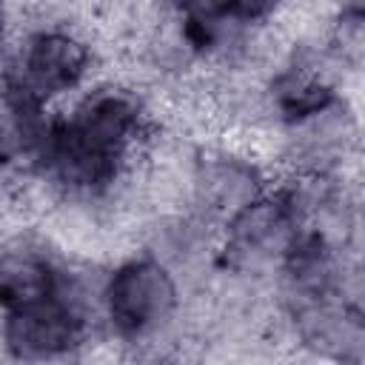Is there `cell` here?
<instances>
[{
    "instance_id": "6da1fadb",
    "label": "cell",
    "mask_w": 365,
    "mask_h": 365,
    "mask_svg": "<svg viewBox=\"0 0 365 365\" xmlns=\"http://www.w3.org/2000/svg\"><path fill=\"white\" fill-rule=\"evenodd\" d=\"M185 282L143 248L125 251L106 268L103 334L123 348L148 351L185 342Z\"/></svg>"
},
{
    "instance_id": "7a4b0ae2",
    "label": "cell",
    "mask_w": 365,
    "mask_h": 365,
    "mask_svg": "<svg viewBox=\"0 0 365 365\" xmlns=\"http://www.w3.org/2000/svg\"><path fill=\"white\" fill-rule=\"evenodd\" d=\"M100 37L88 23H20L9 34L3 86L63 106L94 83Z\"/></svg>"
},
{
    "instance_id": "3957f363",
    "label": "cell",
    "mask_w": 365,
    "mask_h": 365,
    "mask_svg": "<svg viewBox=\"0 0 365 365\" xmlns=\"http://www.w3.org/2000/svg\"><path fill=\"white\" fill-rule=\"evenodd\" d=\"M299 220L277 182L220 225L217 265L234 274L274 279L282 257L299 234Z\"/></svg>"
},
{
    "instance_id": "277c9868",
    "label": "cell",
    "mask_w": 365,
    "mask_h": 365,
    "mask_svg": "<svg viewBox=\"0 0 365 365\" xmlns=\"http://www.w3.org/2000/svg\"><path fill=\"white\" fill-rule=\"evenodd\" d=\"M274 180L271 165L242 143H197L188 208L222 225L231 214L262 197Z\"/></svg>"
},
{
    "instance_id": "5b68a950",
    "label": "cell",
    "mask_w": 365,
    "mask_h": 365,
    "mask_svg": "<svg viewBox=\"0 0 365 365\" xmlns=\"http://www.w3.org/2000/svg\"><path fill=\"white\" fill-rule=\"evenodd\" d=\"M108 339L57 299L3 311V356L6 362H60L77 359L91 342Z\"/></svg>"
},
{
    "instance_id": "8992f818",
    "label": "cell",
    "mask_w": 365,
    "mask_h": 365,
    "mask_svg": "<svg viewBox=\"0 0 365 365\" xmlns=\"http://www.w3.org/2000/svg\"><path fill=\"white\" fill-rule=\"evenodd\" d=\"M319 46L345 83L365 77V9L339 3L319 34Z\"/></svg>"
},
{
    "instance_id": "52a82bcc",
    "label": "cell",
    "mask_w": 365,
    "mask_h": 365,
    "mask_svg": "<svg viewBox=\"0 0 365 365\" xmlns=\"http://www.w3.org/2000/svg\"><path fill=\"white\" fill-rule=\"evenodd\" d=\"M288 3L291 0H234V14L245 23L262 26V23H274Z\"/></svg>"
},
{
    "instance_id": "ba28073f",
    "label": "cell",
    "mask_w": 365,
    "mask_h": 365,
    "mask_svg": "<svg viewBox=\"0 0 365 365\" xmlns=\"http://www.w3.org/2000/svg\"><path fill=\"white\" fill-rule=\"evenodd\" d=\"M182 14L197 17V20H214L234 14V0H185Z\"/></svg>"
},
{
    "instance_id": "9c48e42d",
    "label": "cell",
    "mask_w": 365,
    "mask_h": 365,
    "mask_svg": "<svg viewBox=\"0 0 365 365\" xmlns=\"http://www.w3.org/2000/svg\"><path fill=\"white\" fill-rule=\"evenodd\" d=\"M151 6H157L160 11H165V14H177V11H182V6H185V0H148Z\"/></svg>"
},
{
    "instance_id": "30bf717a",
    "label": "cell",
    "mask_w": 365,
    "mask_h": 365,
    "mask_svg": "<svg viewBox=\"0 0 365 365\" xmlns=\"http://www.w3.org/2000/svg\"><path fill=\"white\" fill-rule=\"evenodd\" d=\"M94 9H100V6H108V3H120V0H88Z\"/></svg>"
},
{
    "instance_id": "8fae6325",
    "label": "cell",
    "mask_w": 365,
    "mask_h": 365,
    "mask_svg": "<svg viewBox=\"0 0 365 365\" xmlns=\"http://www.w3.org/2000/svg\"><path fill=\"white\" fill-rule=\"evenodd\" d=\"M339 3H348V6H356V9H365V0H339Z\"/></svg>"
}]
</instances>
